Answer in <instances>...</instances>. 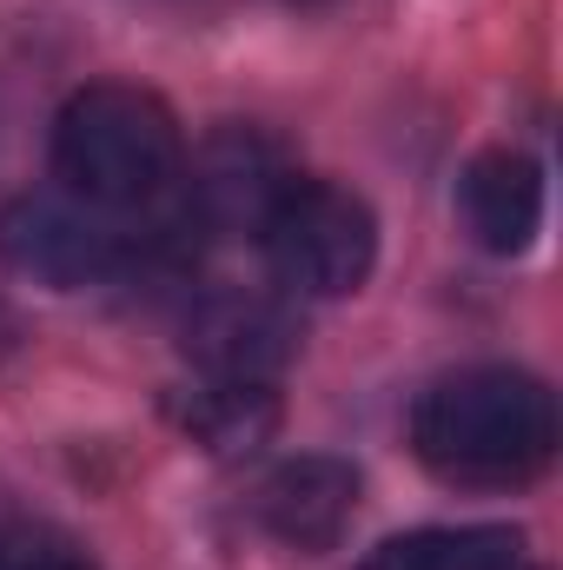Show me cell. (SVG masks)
Wrapping results in <instances>:
<instances>
[{"label":"cell","mask_w":563,"mask_h":570,"mask_svg":"<svg viewBox=\"0 0 563 570\" xmlns=\"http://www.w3.org/2000/svg\"><path fill=\"white\" fill-rule=\"evenodd\" d=\"M524 538L511 524H431L385 538L358 570H517Z\"/></svg>","instance_id":"obj_10"},{"label":"cell","mask_w":563,"mask_h":570,"mask_svg":"<svg viewBox=\"0 0 563 570\" xmlns=\"http://www.w3.org/2000/svg\"><path fill=\"white\" fill-rule=\"evenodd\" d=\"M279 285L305 298H352L378 266V219L332 179H292L259 226Z\"/></svg>","instance_id":"obj_3"},{"label":"cell","mask_w":563,"mask_h":570,"mask_svg":"<svg viewBox=\"0 0 563 570\" xmlns=\"http://www.w3.org/2000/svg\"><path fill=\"white\" fill-rule=\"evenodd\" d=\"M352 518H358V471L345 458L305 451V458H285L259 484V524L292 551H332Z\"/></svg>","instance_id":"obj_6"},{"label":"cell","mask_w":563,"mask_h":570,"mask_svg":"<svg viewBox=\"0 0 563 570\" xmlns=\"http://www.w3.org/2000/svg\"><path fill=\"white\" fill-rule=\"evenodd\" d=\"M179 159L186 140L172 107L127 80L80 87L53 120V173L67 179L73 199L100 213H140L159 193H172Z\"/></svg>","instance_id":"obj_2"},{"label":"cell","mask_w":563,"mask_h":570,"mask_svg":"<svg viewBox=\"0 0 563 570\" xmlns=\"http://www.w3.org/2000/svg\"><path fill=\"white\" fill-rule=\"evenodd\" d=\"M0 259L33 285L80 292L127 266V233L87 199L73 206L53 193H20L13 206H0Z\"/></svg>","instance_id":"obj_4"},{"label":"cell","mask_w":563,"mask_h":570,"mask_svg":"<svg viewBox=\"0 0 563 570\" xmlns=\"http://www.w3.org/2000/svg\"><path fill=\"white\" fill-rule=\"evenodd\" d=\"M418 458L451 484H524L557 451L551 385L511 365H471L437 379L412 412Z\"/></svg>","instance_id":"obj_1"},{"label":"cell","mask_w":563,"mask_h":570,"mask_svg":"<svg viewBox=\"0 0 563 570\" xmlns=\"http://www.w3.org/2000/svg\"><path fill=\"white\" fill-rule=\"evenodd\" d=\"M186 352L213 379H259V385H273V372L292 358V325L266 298H213L206 312H192Z\"/></svg>","instance_id":"obj_8"},{"label":"cell","mask_w":563,"mask_h":570,"mask_svg":"<svg viewBox=\"0 0 563 570\" xmlns=\"http://www.w3.org/2000/svg\"><path fill=\"white\" fill-rule=\"evenodd\" d=\"M298 173L285 166V153L253 127H226L213 134L206 153L192 159V179H186V213L179 226H206V233H259L266 213L279 206V193Z\"/></svg>","instance_id":"obj_5"},{"label":"cell","mask_w":563,"mask_h":570,"mask_svg":"<svg viewBox=\"0 0 563 570\" xmlns=\"http://www.w3.org/2000/svg\"><path fill=\"white\" fill-rule=\"evenodd\" d=\"M172 419H179V431L192 444H206L213 458H246V451H259L279 431V399L259 379H213L206 372V385H192V392L172 399Z\"/></svg>","instance_id":"obj_9"},{"label":"cell","mask_w":563,"mask_h":570,"mask_svg":"<svg viewBox=\"0 0 563 570\" xmlns=\"http://www.w3.org/2000/svg\"><path fill=\"white\" fill-rule=\"evenodd\" d=\"M0 570H93V564L67 544H20V551L0 558Z\"/></svg>","instance_id":"obj_11"},{"label":"cell","mask_w":563,"mask_h":570,"mask_svg":"<svg viewBox=\"0 0 563 570\" xmlns=\"http://www.w3.org/2000/svg\"><path fill=\"white\" fill-rule=\"evenodd\" d=\"M457 219L484 253H497V259L524 253L537 239V226H544V173H537V159H524L511 146L477 153L464 166V179H457Z\"/></svg>","instance_id":"obj_7"}]
</instances>
